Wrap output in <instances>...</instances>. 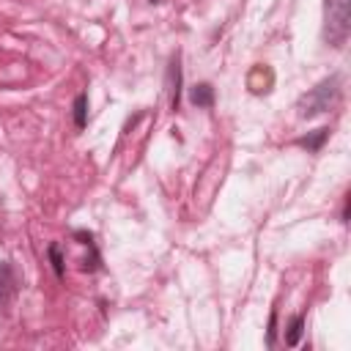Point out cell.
I'll return each instance as SVG.
<instances>
[{"mask_svg":"<svg viewBox=\"0 0 351 351\" xmlns=\"http://www.w3.org/2000/svg\"><path fill=\"white\" fill-rule=\"evenodd\" d=\"M340 90H343V77H340V74H332V77L321 80L315 88H310L307 93L299 96V101H296V115H299V118H315V115L332 110L335 101L340 99Z\"/></svg>","mask_w":351,"mask_h":351,"instance_id":"1","label":"cell"},{"mask_svg":"<svg viewBox=\"0 0 351 351\" xmlns=\"http://www.w3.org/2000/svg\"><path fill=\"white\" fill-rule=\"evenodd\" d=\"M351 33V0H326L324 3V41L340 49Z\"/></svg>","mask_w":351,"mask_h":351,"instance_id":"2","label":"cell"},{"mask_svg":"<svg viewBox=\"0 0 351 351\" xmlns=\"http://www.w3.org/2000/svg\"><path fill=\"white\" fill-rule=\"evenodd\" d=\"M19 293V277L8 261H0V307H8Z\"/></svg>","mask_w":351,"mask_h":351,"instance_id":"3","label":"cell"},{"mask_svg":"<svg viewBox=\"0 0 351 351\" xmlns=\"http://www.w3.org/2000/svg\"><path fill=\"white\" fill-rule=\"evenodd\" d=\"M189 99H192L195 107H211V104H214V88H211L208 82H200V85L192 88Z\"/></svg>","mask_w":351,"mask_h":351,"instance_id":"4","label":"cell"},{"mask_svg":"<svg viewBox=\"0 0 351 351\" xmlns=\"http://www.w3.org/2000/svg\"><path fill=\"white\" fill-rule=\"evenodd\" d=\"M329 137V129H315L313 134H304V137H299L296 140V145H302V148H307L310 154H315V151H321V145H324V140Z\"/></svg>","mask_w":351,"mask_h":351,"instance_id":"5","label":"cell"},{"mask_svg":"<svg viewBox=\"0 0 351 351\" xmlns=\"http://www.w3.org/2000/svg\"><path fill=\"white\" fill-rule=\"evenodd\" d=\"M302 332H304V315L299 313V315H293V318H291V324H288V332H285V343H288V346H299V340H302Z\"/></svg>","mask_w":351,"mask_h":351,"instance_id":"6","label":"cell"},{"mask_svg":"<svg viewBox=\"0 0 351 351\" xmlns=\"http://www.w3.org/2000/svg\"><path fill=\"white\" fill-rule=\"evenodd\" d=\"M85 121H88V93H80L74 99V126L82 129Z\"/></svg>","mask_w":351,"mask_h":351,"instance_id":"7","label":"cell"},{"mask_svg":"<svg viewBox=\"0 0 351 351\" xmlns=\"http://www.w3.org/2000/svg\"><path fill=\"white\" fill-rule=\"evenodd\" d=\"M49 261H52V269H55V274L58 277H63V258H60V250H58V244H49Z\"/></svg>","mask_w":351,"mask_h":351,"instance_id":"8","label":"cell"},{"mask_svg":"<svg viewBox=\"0 0 351 351\" xmlns=\"http://www.w3.org/2000/svg\"><path fill=\"white\" fill-rule=\"evenodd\" d=\"M269 346H274V313H271V318H269V340H266Z\"/></svg>","mask_w":351,"mask_h":351,"instance_id":"9","label":"cell"},{"mask_svg":"<svg viewBox=\"0 0 351 351\" xmlns=\"http://www.w3.org/2000/svg\"><path fill=\"white\" fill-rule=\"evenodd\" d=\"M148 3H162V0H148Z\"/></svg>","mask_w":351,"mask_h":351,"instance_id":"10","label":"cell"}]
</instances>
